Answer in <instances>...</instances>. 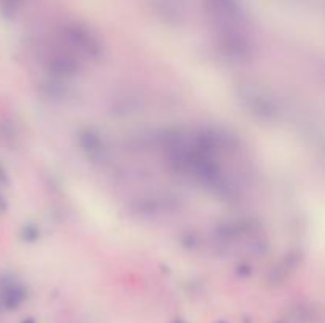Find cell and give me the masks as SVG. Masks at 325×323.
<instances>
[]
</instances>
